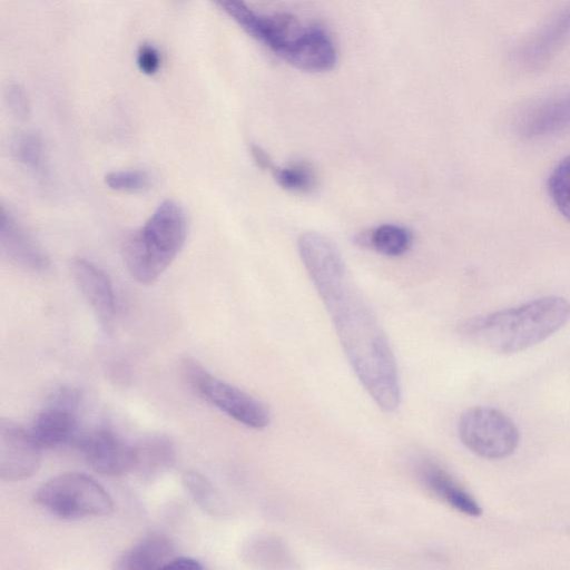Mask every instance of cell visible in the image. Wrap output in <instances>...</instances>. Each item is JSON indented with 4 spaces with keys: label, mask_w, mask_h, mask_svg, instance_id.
Returning <instances> with one entry per match:
<instances>
[{
    "label": "cell",
    "mask_w": 570,
    "mask_h": 570,
    "mask_svg": "<svg viewBox=\"0 0 570 570\" xmlns=\"http://www.w3.org/2000/svg\"><path fill=\"white\" fill-rule=\"evenodd\" d=\"M298 253L358 381L377 406L395 411L401 383L394 353L341 252L327 236L313 233L301 240Z\"/></svg>",
    "instance_id": "1"
},
{
    "label": "cell",
    "mask_w": 570,
    "mask_h": 570,
    "mask_svg": "<svg viewBox=\"0 0 570 570\" xmlns=\"http://www.w3.org/2000/svg\"><path fill=\"white\" fill-rule=\"evenodd\" d=\"M569 321L570 303L549 295L471 318L462 326V333L483 348L513 354L543 342Z\"/></svg>",
    "instance_id": "2"
},
{
    "label": "cell",
    "mask_w": 570,
    "mask_h": 570,
    "mask_svg": "<svg viewBox=\"0 0 570 570\" xmlns=\"http://www.w3.org/2000/svg\"><path fill=\"white\" fill-rule=\"evenodd\" d=\"M186 235L183 207L164 200L139 229L124 238L121 249L129 273L141 284L157 281L183 248Z\"/></svg>",
    "instance_id": "3"
},
{
    "label": "cell",
    "mask_w": 570,
    "mask_h": 570,
    "mask_svg": "<svg viewBox=\"0 0 570 570\" xmlns=\"http://www.w3.org/2000/svg\"><path fill=\"white\" fill-rule=\"evenodd\" d=\"M35 501L65 520L107 517L115 509L107 490L92 476L79 472L50 478L37 489Z\"/></svg>",
    "instance_id": "4"
},
{
    "label": "cell",
    "mask_w": 570,
    "mask_h": 570,
    "mask_svg": "<svg viewBox=\"0 0 570 570\" xmlns=\"http://www.w3.org/2000/svg\"><path fill=\"white\" fill-rule=\"evenodd\" d=\"M183 368L191 387L233 420L250 429L268 425L269 410L259 400L216 377L194 358H185Z\"/></svg>",
    "instance_id": "5"
},
{
    "label": "cell",
    "mask_w": 570,
    "mask_h": 570,
    "mask_svg": "<svg viewBox=\"0 0 570 570\" xmlns=\"http://www.w3.org/2000/svg\"><path fill=\"white\" fill-rule=\"evenodd\" d=\"M458 432L471 452L485 459L507 458L519 443V431L511 419L489 406H475L462 413Z\"/></svg>",
    "instance_id": "6"
},
{
    "label": "cell",
    "mask_w": 570,
    "mask_h": 570,
    "mask_svg": "<svg viewBox=\"0 0 570 570\" xmlns=\"http://www.w3.org/2000/svg\"><path fill=\"white\" fill-rule=\"evenodd\" d=\"M80 394L69 387L55 392L36 416L31 433L42 448H57L77 442Z\"/></svg>",
    "instance_id": "7"
},
{
    "label": "cell",
    "mask_w": 570,
    "mask_h": 570,
    "mask_svg": "<svg viewBox=\"0 0 570 570\" xmlns=\"http://www.w3.org/2000/svg\"><path fill=\"white\" fill-rule=\"evenodd\" d=\"M42 446L17 423L1 420L0 423V478L3 481H20L33 475L41 462Z\"/></svg>",
    "instance_id": "8"
},
{
    "label": "cell",
    "mask_w": 570,
    "mask_h": 570,
    "mask_svg": "<svg viewBox=\"0 0 570 570\" xmlns=\"http://www.w3.org/2000/svg\"><path fill=\"white\" fill-rule=\"evenodd\" d=\"M76 444L87 463L101 474L121 475L134 468V445L109 429L80 434Z\"/></svg>",
    "instance_id": "9"
},
{
    "label": "cell",
    "mask_w": 570,
    "mask_h": 570,
    "mask_svg": "<svg viewBox=\"0 0 570 570\" xmlns=\"http://www.w3.org/2000/svg\"><path fill=\"white\" fill-rule=\"evenodd\" d=\"M570 40V2L557 11L518 49L515 56L520 65L537 69Z\"/></svg>",
    "instance_id": "10"
},
{
    "label": "cell",
    "mask_w": 570,
    "mask_h": 570,
    "mask_svg": "<svg viewBox=\"0 0 570 570\" xmlns=\"http://www.w3.org/2000/svg\"><path fill=\"white\" fill-rule=\"evenodd\" d=\"M72 278L87 299L100 324L111 328L116 316V298L109 276L85 258H73L70 263Z\"/></svg>",
    "instance_id": "11"
},
{
    "label": "cell",
    "mask_w": 570,
    "mask_h": 570,
    "mask_svg": "<svg viewBox=\"0 0 570 570\" xmlns=\"http://www.w3.org/2000/svg\"><path fill=\"white\" fill-rule=\"evenodd\" d=\"M415 474L424 488L452 509L469 517L476 518L481 515L482 509L474 497L434 461L430 459L417 460L415 462Z\"/></svg>",
    "instance_id": "12"
},
{
    "label": "cell",
    "mask_w": 570,
    "mask_h": 570,
    "mask_svg": "<svg viewBox=\"0 0 570 570\" xmlns=\"http://www.w3.org/2000/svg\"><path fill=\"white\" fill-rule=\"evenodd\" d=\"M0 248L10 262L21 268L41 273L50 266L48 255L3 206L0 216Z\"/></svg>",
    "instance_id": "13"
},
{
    "label": "cell",
    "mask_w": 570,
    "mask_h": 570,
    "mask_svg": "<svg viewBox=\"0 0 570 570\" xmlns=\"http://www.w3.org/2000/svg\"><path fill=\"white\" fill-rule=\"evenodd\" d=\"M173 541L161 533L142 537L126 550L117 560L115 568L119 570H149L165 568L175 557Z\"/></svg>",
    "instance_id": "14"
},
{
    "label": "cell",
    "mask_w": 570,
    "mask_h": 570,
    "mask_svg": "<svg viewBox=\"0 0 570 570\" xmlns=\"http://www.w3.org/2000/svg\"><path fill=\"white\" fill-rule=\"evenodd\" d=\"M570 126V92L554 96L532 107L521 121L527 136H540Z\"/></svg>",
    "instance_id": "15"
},
{
    "label": "cell",
    "mask_w": 570,
    "mask_h": 570,
    "mask_svg": "<svg viewBox=\"0 0 570 570\" xmlns=\"http://www.w3.org/2000/svg\"><path fill=\"white\" fill-rule=\"evenodd\" d=\"M175 458V446L168 436L150 435L134 445L132 470L142 480H153L169 470Z\"/></svg>",
    "instance_id": "16"
},
{
    "label": "cell",
    "mask_w": 570,
    "mask_h": 570,
    "mask_svg": "<svg viewBox=\"0 0 570 570\" xmlns=\"http://www.w3.org/2000/svg\"><path fill=\"white\" fill-rule=\"evenodd\" d=\"M356 243L361 246L372 247L383 255L394 257L407 250L411 244V234L405 227L383 224L374 229L361 233L356 236Z\"/></svg>",
    "instance_id": "17"
},
{
    "label": "cell",
    "mask_w": 570,
    "mask_h": 570,
    "mask_svg": "<svg viewBox=\"0 0 570 570\" xmlns=\"http://www.w3.org/2000/svg\"><path fill=\"white\" fill-rule=\"evenodd\" d=\"M183 484L195 503L212 517L227 514V505L214 484L200 472L189 470L183 474Z\"/></svg>",
    "instance_id": "18"
},
{
    "label": "cell",
    "mask_w": 570,
    "mask_h": 570,
    "mask_svg": "<svg viewBox=\"0 0 570 570\" xmlns=\"http://www.w3.org/2000/svg\"><path fill=\"white\" fill-rule=\"evenodd\" d=\"M271 174L283 189L291 193L307 194L317 185L314 167L304 160L292 161L285 167L275 166Z\"/></svg>",
    "instance_id": "19"
},
{
    "label": "cell",
    "mask_w": 570,
    "mask_h": 570,
    "mask_svg": "<svg viewBox=\"0 0 570 570\" xmlns=\"http://www.w3.org/2000/svg\"><path fill=\"white\" fill-rule=\"evenodd\" d=\"M547 187L556 208L570 223V155L554 165Z\"/></svg>",
    "instance_id": "20"
},
{
    "label": "cell",
    "mask_w": 570,
    "mask_h": 570,
    "mask_svg": "<svg viewBox=\"0 0 570 570\" xmlns=\"http://www.w3.org/2000/svg\"><path fill=\"white\" fill-rule=\"evenodd\" d=\"M11 151L19 164L35 173L41 171L45 145L40 134L36 131L19 134L12 142Z\"/></svg>",
    "instance_id": "21"
},
{
    "label": "cell",
    "mask_w": 570,
    "mask_h": 570,
    "mask_svg": "<svg viewBox=\"0 0 570 570\" xmlns=\"http://www.w3.org/2000/svg\"><path fill=\"white\" fill-rule=\"evenodd\" d=\"M248 560L262 566L282 567L283 562L289 561L288 551L285 546L273 537L261 535L253 539L245 550Z\"/></svg>",
    "instance_id": "22"
},
{
    "label": "cell",
    "mask_w": 570,
    "mask_h": 570,
    "mask_svg": "<svg viewBox=\"0 0 570 570\" xmlns=\"http://www.w3.org/2000/svg\"><path fill=\"white\" fill-rule=\"evenodd\" d=\"M210 1L234 20L247 35L256 39L263 14L254 11L245 0Z\"/></svg>",
    "instance_id": "23"
},
{
    "label": "cell",
    "mask_w": 570,
    "mask_h": 570,
    "mask_svg": "<svg viewBox=\"0 0 570 570\" xmlns=\"http://www.w3.org/2000/svg\"><path fill=\"white\" fill-rule=\"evenodd\" d=\"M149 175L139 169L116 170L106 174L105 184L112 190L138 193L150 187Z\"/></svg>",
    "instance_id": "24"
},
{
    "label": "cell",
    "mask_w": 570,
    "mask_h": 570,
    "mask_svg": "<svg viewBox=\"0 0 570 570\" xmlns=\"http://www.w3.org/2000/svg\"><path fill=\"white\" fill-rule=\"evenodd\" d=\"M6 101L10 112L19 120H26L30 114V104L26 91L19 85H10L6 90Z\"/></svg>",
    "instance_id": "25"
},
{
    "label": "cell",
    "mask_w": 570,
    "mask_h": 570,
    "mask_svg": "<svg viewBox=\"0 0 570 570\" xmlns=\"http://www.w3.org/2000/svg\"><path fill=\"white\" fill-rule=\"evenodd\" d=\"M161 63V57L156 47L150 43H144L137 51V65L141 72L155 75Z\"/></svg>",
    "instance_id": "26"
},
{
    "label": "cell",
    "mask_w": 570,
    "mask_h": 570,
    "mask_svg": "<svg viewBox=\"0 0 570 570\" xmlns=\"http://www.w3.org/2000/svg\"><path fill=\"white\" fill-rule=\"evenodd\" d=\"M252 158L256 166L265 171H272L275 167V164L269 156V154L256 144H252L249 147Z\"/></svg>",
    "instance_id": "27"
},
{
    "label": "cell",
    "mask_w": 570,
    "mask_h": 570,
    "mask_svg": "<svg viewBox=\"0 0 570 570\" xmlns=\"http://www.w3.org/2000/svg\"><path fill=\"white\" fill-rule=\"evenodd\" d=\"M165 569H184V570H200L204 566L195 558L191 557H173L165 566Z\"/></svg>",
    "instance_id": "28"
},
{
    "label": "cell",
    "mask_w": 570,
    "mask_h": 570,
    "mask_svg": "<svg viewBox=\"0 0 570 570\" xmlns=\"http://www.w3.org/2000/svg\"><path fill=\"white\" fill-rule=\"evenodd\" d=\"M174 1H177V2H179V1H183V0H174Z\"/></svg>",
    "instance_id": "29"
}]
</instances>
